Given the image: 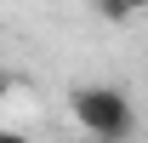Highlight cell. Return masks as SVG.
<instances>
[{
	"label": "cell",
	"mask_w": 148,
	"mask_h": 143,
	"mask_svg": "<svg viewBox=\"0 0 148 143\" xmlns=\"http://www.w3.org/2000/svg\"><path fill=\"white\" fill-rule=\"evenodd\" d=\"M69 109H74V120L86 126L91 143H131L137 137V103L120 86H74Z\"/></svg>",
	"instance_id": "6da1fadb"
},
{
	"label": "cell",
	"mask_w": 148,
	"mask_h": 143,
	"mask_svg": "<svg viewBox=\"0 0 148 143\" xmlns=\"http://www.w3.org/2000/svg\"><path fill=\"white\" fill-rule=\"evenodd\" d=\"M97 17H108V23H131L137 12H131L125 0H97Z\"/></svg>",
	"instance_id": "7a4b0ae2"
},
{
	"label": "cell",
	"mask_w": 148,
	"mask_h": 143,
	"mask_svg": "<svg viewBox=\"0 0 148 143\" xmlns=\"http://www.w3.org/2000/svg\"><path fill=\"white\" fill-rule=\"evenodd\" d=\"M125 6H131V12H148V0H125Z\"/></svg>",
	"instance_id": "3957f363"
}]
</instances>
